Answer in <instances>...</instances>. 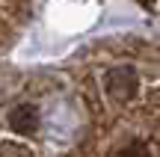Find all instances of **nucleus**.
<instances>
[{"mask_svg":"<svg viewBox=\"0 0 160 157\" xmlns=\"http://www.w3.org/2000/svg\"><path fill=\"white\" fill-rule=\"evenodd\" d=\"M137 86H139V80H137V71H133V68H113L107 74V92L113 95L116 101L133 98Z\"/></svg>","mask_w":160,"mask_h":157,"instance_id":"obj_1","label":"nucleus"},{"mask_svg":"<svg viewBox=\"0 0 160 157\" xmlns=\"http://www.w3.org/2000/svg\"><path fill=\"white\" fill-rule=\"evenodd\" d=\"M9 128L15 130V134H21V136L36 134V128H39V110H36L33 104H18L15 110L9 113Z\"/></svg>","mask_w":160,"mask_h":157,"instance_id":"obj_2","label":"nucleus"},{"mask_svg":"<svg viewBox=\"0 0 160 157\" xmlns=\"http://www.w3.org/2000/svg\"><path fill=\"white\" fill-rule=\"evenodd\" d=\"M119 157H154V154H151V148L145 142H131V145H125L119 151Z\"/></svg>","mask_w":160,"mask_h":157,"instance_id":"obj_3","label":"nucleus"}]
</instances>
